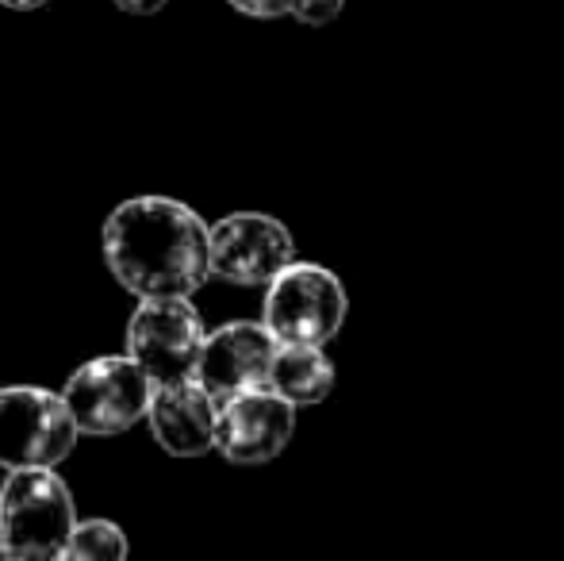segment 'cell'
<instances>
[{
	"mask_svg": "<svg viewBox=\"0 0 564 561\" xmlns=\"http://www.w3.org/2000/svg\"><path fill=\"white\" fill-rule=\"evenodd\" d=\"M77 442V423L66 400L51 389L15 385L0 389V465H58Z\"/></svg>",
	"mask_w": 564,
	"mask_h": 561,
	"instance_id": "obj_6",
	"label": "cell"
},
{
	"mask_svg": "<svg viewBox=\"0 0 564 561\" xmlns=\"http://www.w3.org/2000/svg\"><path fill=\"white\" fill-rule=\"evenodd\" d=\"M62 558H127V535L112 519H85V524H74L66 547H62Z\"/></svg>",
	"mask_w": 564,
	"mask_h": 561,
	"instance_id": "obj_12",
	"label": "cell"
},
{
	"mask_svg": "<svg viewBox=\"0 0 564 561\" xmlns=\"http://www.w3.org/2000/svg\"><path fill=\"white\" fill-rule=\"evenodd\" d=\"M346 289L327 266L289 262L265 289L261 323L276 346H327L346 323Z\"/></svg>",
	"mask_w": 564,
	"mask_h": 561,
	"instance_id": "obj_3",
	"label": "cell"
},
{
	"mask_svg": "<svg viewBox=\"0 0 564 561\" xmlns=\"http://www.w3.org/2000/svg\"><path fill=\"white\" fill-rule=\"evenodd\" d=\"M265 389L284 397L292 408H312L335 389V362L323 354V346H276Z\"/></svg>",
	"mask_w": 564,
	"mask_h": 561,
	"instance_id": "obj_11",
	"label": "cell"
},
{
	"mask_svg": "<svg viewBox=\"0 0 564 561\" xmlns=\"http://www.w3.org/2000/svg\"><path fill=\"white\" fill-rule=\"evenodd\" d=\"M273 354H276V338L265 331V323H250V320L224 323L219 331L204 335L193 377L208 389L212 400L265 389Z\"/></svg>",
	"mask_w": 564,
	"mask_h": 561,
	"instance_id": "obj_9",
	"label": "cell"
},
{
	"mask_svg": "<svg viewBox=\"0 0 564 561\" xmlns=\"http://www.w3.org/2000/svg\"><path fill=\"white\" fill-rule=\"evenodd\" d=\"M235 12L253 15V20H273V15L289 12V0H227Z\"/></svg>",
	"mask_w": 564,
	"mask_h": 561,
	"instance_id": "obj_14",
	"label": "cell"
},
{
	"mask_svg": "<svg viewBox=\"0 0 564 561\" xmlns=\"http://www.w3.org/2000/svg\"><path fill=\"white\" fill-rule=\"evenodd\" d=\"M204 335L193 296H147L127 323V358L139 362L150 385L185 381L196 369Z\"/></svg>",
	"mask_w": 564,
	"mask_h": 561,
	"instance_id": "obj_4",
	"label": "cell"
},
{
	"mask_svg": "<svg viewBox=\"0 0 564 561\" xmlns=\"http://www.w3.org/2000/svg\"><path fill=\"white\" fill-rule=\"evenodd\" d=\"M112 4L131 15H150V12H158V8H165V0H112Z\"/></svg>",
	"mask_w": 564,
	"mask_h": 561,
	"instance_id": "obj_15",
	"label": "cell"
},
{
	"mask_svg": "<svg viewBox=\"0 0 564 561\" xmlns=\"http://www.w3.org/2000/svg\"><path fill=\"white\" fill-rule=\"evenodd\" d=\"M216 416L219 400L208 397L196 377L173 385H154L147 420L158 446L173 457H200L216 446Z\"/></svg>",
	"mask_w": 564,
	"mask_h": 561,
	"instance_id": "obj_10",
	"label": "cell"
},
{
	"mask_svg": "<svg viewBox=\"0 0 564 561\" xmlns=\"http://www.w3.org/2000/svg\"><path fill=\"white\" fill-rule=\"evenodd\" d=\"M77 524L74 496L54 465L8 470L0 485V542L12 558L43 561L62 558L69 531Z\"/></svg>",
	"mask_w": 564,
	"mask_h": 561,
	"instance_id": "obj_2",
	"label": "cell"
},
{
	"mask_svg": "<svg viewBox=\"0 0 564 561\" xmlns=\"http://www.w3.org/2000/svg\"><path fill=\"white\" fill-rule=\"evenodd\" d=\"M289 262H296V242L265 212H235L208 227V270L230 284H269Z\"/></svg>",
	"mask_w": 564,
	"mask_h": 561,
	"instance_id": "obj_7",
	"label": "cell"
},
{
	"mask_svg": "<svg viewBox=\"0 0 564 561\" xmlns=\"http://www.w3.org/2000/svg\"><path fill=\"white\" fill-rule=\"evenodd\" d=\"M296 431V408L273 389H250L219 400L216 446L235 465L273 462Z\"/></svg>",
	"mask_w": 564,
	"mask_h": 561,
	"instance_id": "obj_8",
	"label": "cell"
},
{
	"mask_svg": "<svg viewBox=\"0 0 564 561\" xmlns=\"http://www.w3.org/2000/svg\"><path fill=\"white\" fill-rule=\"evenodd\" d=\"M4 8H15V12H31V8H43L51 4V0H0Z\"/></svg>",
	"mask_w": 564,
	"mask_h": 561,
	"instance_id": "obj_16",
	"label": "cell"
},
{
	"mask_svg": "<svg viewBox=\"0 0 564 561\" xmlns=\"http://www.w3.org/2000/svg\"><path fill=\"white\" fill-rule=\"evenodd\" d=\"M346 8V0H289V15H296L307 28H323V23H335Z\"/></svg>",
	"mask_w": 564,
	"mask_h": 561,
	"instance_id": "obj_13",
	"label": "cell"
},
{
	"mask_svg": "<svg viewBox=\"0 0 564 561\" xmlns=\"http://www.w3.org/2000/svg\"><path fill=\"white\" fill-rule=\"evenodd\" d=\"M150 392L154 385L139 369V362L112 354V358L85 362L66 381L62 400L74 416L77 434H123L147 420Z\"/></svg>",
	"mask_w": 564,
	"mask_h": 561,
	"instance_id": "obj_5",
	"label": "cell"
},
{
	"mask_svg": "<svg viewBox=\"0 0 564 561\" xmlns=\"http://www.w3.org/2000/svg\"><path fill=\"white\" fill-rule=\"evenodd\" d=\"M105 262L139 300L193 296L212 278L208 224L170 196H134L108 216Z\"/></svg>",
	"mask_w": 564,
	"mask_h": 561,
	"instance_id": "obj_1",
	"label": "cell"
}]
</instances>
